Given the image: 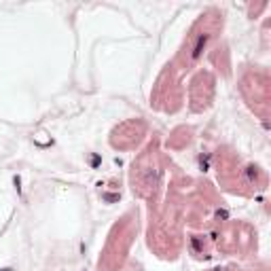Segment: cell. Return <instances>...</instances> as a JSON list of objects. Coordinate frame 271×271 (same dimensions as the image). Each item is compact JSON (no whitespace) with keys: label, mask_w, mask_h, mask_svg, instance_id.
I'll list each match as a JSON object with an SVG mask.
<instances>
[{"label":"cell","mask_w":271,"mask_h":271,"mask_svg":"<svg viewBox=\"0 0 271 271\" xmlns=\"http://www.w3.org/2000/svg\"><path fill=\"white\" fill-rule=\"evenodd\" d=\"M206 43H208V34H201V36L197 38V43H195V47H193V53H191V57H193V59H199V57H201Z\"/></svg>","instance_id":"1"},{"label":"cell","mask_w":271,"mask_h":271,"mask_svg":"<svg viewBox=\"0 0 271 271\" xmlns=\"http://www.w3.org/2000/svg\"><path fill=\"white\" fill-rule=\"evenodd\" d=\"M216 218H227V212L225 210H216Z\"/></svg>","instance_id":"2"},{"label":"cell","mask_w":271,"mask_h":271,"mask_svg":"<svg viewBox=\"0 0 271 271\" xmlns=\"http://www.w3.org/2000/svg\"><path fill=\"white\" fill-rule=\"evenodd\" d=\"M104 199H108V201H114V199H117V195H104Z\"/></svg>","instance_id":"3"},{"label":"cell","mask_w":271,"mask_h":271,"mask_svg":"<svg viewBox=\"0 0 271 271\" xmlns=\"http://www.w3.org/2000/svg\"><path fill=\"white\" fill-rule=\"evenodd\" d=\"M193 246H195V250H199V239L197 237H193Z\"/></svg>","instance_id":"4"}]
</instances>
